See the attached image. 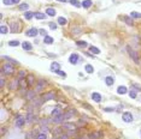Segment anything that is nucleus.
Wrapping results in <instances>:
<instances>
[{"label": "nucleus", "mask_w": 141, "mask_h": 139, "mask_svg": "<svg viewBox=\"0 0 141 139\" xmlns=\"http://www.w3.org/2000/svg\"><path fill=\"white\" fill-rule=\"evenodd\" d=\"M50 28H51V29H56L57 25L54 24V23H50Z\"/></svg>", "instance_id": "48"}, {"label": "nucleus", "mask_w": 141, "mask_h": 139, "mask_svg": "<svg viewBox=\"0 0 141 139\" xmlns=\"http://www.w3.org/2000/svg\"><path fill=\"white\" fill-rule=\"evenodd\" d=\"M92 99L95 101V102H100L101 101V95L98 94V92H93L92 94Z\"/></svg>", "instance_id": "16"}, {"label": "nucleus", "mask_w": 141, "mask_h": 139, "mask_svg": "<svg viewBox=\"0 0 141 139\" xmlns=\"http://www.w3.org/2000/svg\"><path fill=\"white\" fill-rule=\"evenodd\" d=\"M27 121H29V122L33 121V114L31 113H29L28 115H27Z\"/></svg>", "instance_id": "44"}, {"label": "nucleus", "mask_w": 141, "mask_h": 139, "mask_svg": "<svg viewBox=\"0 0 141 139\" xmlns=\"http://www.w3.org/2000/svg\"><path fill=\"white\" fill-rule=\"evenodd\" d=\"M34 96H35V92H34V91H29L28 94H27V98H28V99H33V98H35Z\"/></svg>", "instance_id": "37"}, {"label": "nucleus", "mask_w": 141, "mask_h": 139, "mask_svg": "<svg viewBox=\"0 0 141 139\" xmlns=\"http://www.w3.org/2000/svg\"><path fill=\"white\" fill-rule=\"evenodd\" d=\"M76 44L80 46V47H86V46H87V42L86 41H76Z\"/></svg>", "instance_id": "38"}, {"label": "nucleus", "mask_w": 141, "mask_h": 139, "mask_svg": "<svg viewBox=\"0 0 141 139\" xmlns=\"http://www.w3.org/2000/svg\"><path fill=\"white\" fill-rule=\"evenodd\" d=\"M101 136H103L101 132H92L88 137H89V139H100Z\"/></svg>", "instance_id": "10"}, {"label": "nucleus", "mask_w": 141, "mask_h": 139, "mask_svg": "<svg viewBox=\"0 0 141 139\" xmlns=\"http://www.w3.org/2000/svg\"><path fill=\"white\" fill-rule=\"evenodd\" d=\"M122 119H123L124 122H131V121H133V114L129 113V111H126V113H123Z\"/></svg>", "instance_id": "3"}, {"label": "nucleus", "mask_w": 141, "mask_h": 139, "mask_svg": "<svg viewBox=\"0 0 141 139\" xmlns=\"http://www.w3.org/2000/svg\"><path fill=\"white\" fill-rule=\"evenodd\" d=\"M78 59H80V56H78V54H76V53H74V54H71L69 56V61H70V64H72V65L78 64V61H80Z\"/></svg>", "instance_id": "4"}, {"label": "nucleus", "mask_w": 141, "mask_h": 139, "mask_svg": "<svg viewBox=\"0 0 141 139\" xmlns=\"http://www.w3.org/2000/svg\"><path fill=\"white\" fill-rule=\"evenodd\" d=\"M39 31H40V34H41V35H45V36H47V34H46V30H43V29H40Z\"/></svg>", "instance_id": "46"}, {"label": "nucleus", "mask_w": 141, "mask_h": 139, "mask_svg": "<svg viewBox=\"0 0 141 139\" xmlns=\"http://www.w3.org/2000/svg\"><path fill=\"white\" fill-rule=\"evenodd\" d=\"M113 82H115V79H113V78L111 77V76H107V77L105 78V83L107 84L109 86H110V85H112Z\"/></svg>", "instance_id": "19"}, {"label": "nucleus", "mask_w": 141, "mask_h": 139, "mask_svg": "<svg viewBox=\"0 0 141 139\" xmlns=\"http://www.w3.org/2000/svg\"><path fill=\"white\" fill-rule=\"evenodd\" d=\"M130 17L131 18H141V13H139V12H135V11H133L131 13H130Z\"/></svg>", "instance_id": "30"}, {"label": "nucleus", "mask_w": 141, "mask_h": 139, "mask_svg": "<svg viewBox=\"0 0 141 139\" xmlns=\"http://www.w3.org/2000/svg\"><path fill=\"white\" fill-rule=\"evenodd\" d=\"M57 73H58V74H60V76H63V77H65V76H66V74H65V73H64L63 71H60V70H59V71H58Z\"/></svg>", "instance_id": "47"}, {"label": "nucleus", "mask_w": 141, "mask_h": 139, "mask_svg": "<svg viewBox=\"0 0 141 139\" xmlns=\"http://www.w3.org/2000/svg\"><path fill=\"white\" fill-rule=\"evenodd\" d=\"M36 139H47V137H46L45 133H41V134H39V136L36 137Z\"/></svg>", "instance_id": "42"}, {"label": "nucleus", "mask_w": 141, "mask_h": 139, "mask_svg": "<svg viewBox=\"0 0 141 139\" xmlns=\"http://www.w3.org/2000/svg\"><path fill=\"white\" fill-rule=\"evenodd\" d=\"M59 113H60V110H59V108H56V109H54V110L52 111V115H58V114H59Z\"/></svg>", "instance_id": "45"}, {"label": "nucleus", "mask_w": 141, "mask_h": 139, "mask_svg": "<svg viewBox=\"0 0 141 139\" xmlns=\"http://www.w3.org/2000/svg\"><path fill=\"white\" fill-rule=\"evenodd\" d=\"M46 12H47V14H48V16H51V17L56 16V10H54V9H52V7H47Z\"/></svg>", "instance_id": "21"}, {"label": "nucleus", "mask_w": 141, "mask_h": 139, "mask_svg": "<svg viewBox=\"0 0 141 139\" xmlns=\"http://www.w3.org/2000/svg\"><path fill=\"white\" fill-rule=\"evenodd\" d=\"M70 4L72 5V6H75V7H80V6H82V5L80 4L78 0H70Z\"/></svg>", "instance_id": "28"}, {"label": "nucleus", "mask_w": 141, "mask_h": 139, "mask_svg": "<svg viewBox=\"0 0 141 139\" xmlns=\"http://www.w3.org/2000/svg\"><path fill=\"white\" fill-rule=\"evenodd\" d=\"M59 139H69V133L66 132V133H63L60 137H58Z\"/></svg>", "instance_id": "40"}, {"label": "nucleus", "mask_w": 141, "mask_h": 139, "mask_svg": "<svg viewBox=\"0 0 141 139\" xmlns=\"http://www.w3.org/2000/svg\"><path fill=\"white\" fill-rule=\"evenodd\" d=\"M9 46H11V47H17V46H19V41H16V40L10 41L9 42Z\"/></svg>", "instance_id": "34"}, {"label": "nucleus", "mask_w": 141, "mask_h": 139, "mask_svg": "<svg viewBox=\"0 0 141 139\" xmlns=\"http://www.w3.org/2000/svg\"><path fill=\"white\" fill-rule=\"evenodd\" d=\"M18 83H19V85H21L23 89L28 88V82H27V78H26V79H24V78H18Z\"/></svg>", "instance_id": "12"}, {"label": "nucleus", "mask_w": 141, "mask_h": 139, "mask_svg": "<svg viewBox=\"0 0 141 139\" xmlns=\"http://www.w3.org/2000/svg\"><path fill=\"white\" fill-rule=\"evenodd\" d=\"M129 96L131 98H135L136 97V91H134V89H133L131 91H129Z\"/></svg>", "instance_id": "39"}, {"label": "nucleus", "mask_w": 141, "mask_h": 139, "mask_svg": "<svg viewBox=\"0 0 141 139\" xmlns=\"http://www.w3.org/2000/svg\"><path fill=\"white\" fill-rule=\"evenodd\" d=\"M122 19L127 23L128 25H133L134 23H133V20H131V17H127V16H124V17H122Z\"/></svg>", "instance_id": "20"}, {"label": "nucleus", "mask_w": 141, "mask_h": 139, "mask_svg": "<svg viewBox=\"0 0 141 139\" xmlns=\"http://www.w3.org/2000/svg\"><path fill=\"white\" fill-rule=\"evenodd\" d=\"M85 70L87 73H93V71H94V67L92 66V65H86L85 66Z\"/></svg>", "instance_id": "27"}, {"label": "nucleus", "mask_w": 141, "mask_h": 139, "mask_svg": "<svg viewBox=\"0 0 141 139\" xmlns=\"http://www.w3.org/2000/svg\"><path fill=\"white\" fill-rule=\"evenodd\" d=\"M57 1H59V2H66L68 0H57Z\"/></svg>", "instance_id": "54"}, {"label": "nucleus", "mask_w": 141, "mask_h": 139, "mask_svg": "<svg viewBox=\"0 0 141 139\" xmlns=\"http://www.w3.org/2000/svg\"><path fill=\"white\" fill-rule=\"evenodd\" d=\"M18 29H19V23L18 22H12V24H11V31L12 32H18Z\"/></svg>", "instance_id": "14"}, {"label": "nucleus", "mask_w": 141, "mask_h": 139, "mask_svg": "<svg viewBox=\"0 0 141 139\" xmlns=\"http://www.w3.org/2000/svg\"><path fill=\"white\" fill-rule=\"evenodd\" d=\"M127 92H128V89L126 86H122V85H121V86L117 88V94H119V95H126Z\"/></svg>", "instance_id": "9"}, {"label": "nucleus", "mask_w": 141, "mask_h": 139, "mask_svg": "<svg viewBox=\"0 0 141 139\" xmlns=\"http://www.w3.org/2000/svg\"><path fill=\"white\" fill-rule=\"evenodd\" d=\"M46 85V82H43V80H40L39 82V85H38V88H36V91H41L43 89V86Z\"/></svg>", "instance_id": "24"}, {"label": "nucleus", "mask_w": 141, "mask_h": 139, "mask_svg": "<svg viewBox=\"0 0 141 139\" xmlns=\"http://www.w3.org/2000/svg\"><path fill=\"white\" fill-rule=\"evenodd\" d=\"M34 14H35V13H33V12H28V11H27V12L24 13V17H26L27 19H31V18L34 17Z\"/></svg>", "instance_id": "35"}, {"label": "nucleus", "mask_w": 141, "mask_h": 139, "mask_svg": "<svg viewBox=\"0 0 141 139\" xmlns=\"http://www.w3.org/2000/svg\"><path fill=\"white\" fill-rule=\"evenodd\" d=\"M5 5H12L13 4V0H2Z\"/></svg>", "instance_id": "43"}, {"label": "nucleus", "mask_w": 141, "mask_h": 139, "mask_svg": "<svg viewBox=\"0 0 141 139\" xmlns=\"http://www.w3.org/2000/svg\"><path fill=\"white\" fill-rule=\"evenodd\" d=\"M2 86H4V78L0 79V88H2Z\"/></svg>", "instance_id": "51"}, {"label": "nucleus", "mask_w": 141, "mask_h": 139, "mask_svg": "<svg viewBox=\"0 0 141 139\" xmlns=\"http://www.w3.org/2000/svg\"><path fill=\"white\" fill-rule=\"evenodd\" d=\"M28 4H22V5H19V6H18V9H19V10H21V11H26V10H27V11H28Z\"/></svg>", "instance_id": "33"}, {"label": "nucleus", "mask_w": 141, "mask_h": 139, "mask_svg": "<svg viewBox=\"0 0 141 139\" xmlns=\"http://www.w3.org/2000/svg\"><path fill=\"white\" fill-rule=\"evenodd\" d=\"M127 50H128V53H129V55H130V58L138 64V62H139V55H138V53H136L131 47H127Z\"/></svg>", "instance_id": "2"}, {"label": "nucleus", "mask_w": 141, "mask_h": 139, "mask_svg": "<svg viewBox=\"0 0 141 139\" xmlns=\"http://www.w3.org/2000/svg\"><path fill=\"white\" fill-rule=\"evenodd\" d=\"M34 17H35L36 19H45V17H46V16H45L43 13H40V12H36V13L34 14Z\"/></svg>", "instance_id": "29"}, {"label": "nucleus", "mask_w": 141, "mask_h": 139, "mask_svg": "<svg viewBox=\"0 0 141 139\" xmlns=\"http://www.w3.org/2000/svg\"><path fill=\"white\" fill-rule=\"evenodd\" d=\"M59 69H60V65H59L58 62L54 61V62H52V64H51V71H52V72H58Z\"/></svg>", "instance_id": "13"}, {"label": "nucleus", "mask_w": 141, "mask_h": 139, "mask_svg": "<svg viewBox=\"0 0 141 139\" xmlns=\"http://www.w3.org/2000/svg\"><path fill=\"white\" fill-rule=\"evenodd\" d=\"M78 139H89V137H86V136H82V137H80Z\"/></svg>", "instance_id": "53"}, {"label": "nucleus", "mask_w": 141, "mask_h": 139, "mask_svg": "<svg viewBox=\"0 0 141 139\" xmlns=\"http://www.w3.org/2000/svg\"><path fill=\"white\" fill-rule=\"evenodd\" d=\"M104 110H105V111H113L115 109H112V108H110V107H109V108H104Z\"/></svg>", "instance_id": "49"}, {"label": "nucleus", "mask_w": 141, "mask_h": 139, "mask_svg": "<svg viewBox=\"0 0 141 139\" xmlns=\"http://www.w3.org/2000/svg\"><path fill=\"white\" fill-rule=\"evenodd\" d=\"M81 5H82V7H85V9H89V7L93 5V2H92V0H83V1L81 2Z\"/></svg>", "instance_id": "15"}, {"label": "nucleus", "mask_w": 141, "mask_h": 139, "mask_svg": "<svg viewBox=\"0 0 141 139\" xmlns=\"http://www.w3.org/2000/svg\"><path fill=\"white\" fill-rule=\"evenodd\" d=\"M64 120H65V115H64V114H58L56 118H53L52 121H53L54 124H60V122L64 121Z\"/></svg>", "instance_id": "6"}, {"label": "nucleus", "mask_w": 141, "mask_h": 139, "mask_svg": "<svg viewBox=\"0 0 141 139\" xmlns=\"http://www.w3.org/2000/svg\"><path fill=\"white\" fill-rule=\"evenodd\" d=\"M72 31H74V34H78V32H80V29H74Z\"/></svg>", "instance_id": "52"}, {"label": "nucleus", "mask_w": 141, "mask_h": 139, "mask_svg": "<svg viewBox=\"0 0 141 139\" xmlns=\"http://www.w3.org/2000/svg\"><path fill=\"white\" fill-rule=\"evenodd\" d=\"M1 73H2V74H6V76L12 74V73H13V67H12V65H10V64L4 65L2 69H1Z\"/></svg>", "instance_id": "1"}, {"label": "nucleus", "mask_w": 141, "mask_h": 139, "mask_svg": "<svg viewBox=\"0 0 141 139\" xmlns=\"http://www.w3.org/2000/svg\"><path fill=\"white\" fill-rule=\"evenodd\" d=\"M2 59L7 60V62H11V64H13V65H18V61H14L12 58H9V56H2Z\"/></svg>", "instance_id": "25"}, {"label": "nucleus", "mask_w": 141, "mask_h": 139, "mask_svg": "<svg viewBox=\"0 0 141 139\" xmlns=\"http://www.w3.org/2000/svg\"><path fill=\"white\" fill-rule=\"evenodd\" d=\"M74 114H75V110H70V111H68V113H65V114H64V115H65V120L70 119Z\"/></svg>", "instance_id": "31"}, {"label": "nucleus", "mask_w": 141, "mask_h": 139, "mask_svg": "<svg viewBox=\"0 0 141 139\" xmlns=\"http://www.w3.org/2000/svg\"><path fill=\"white\" fill-rule=\"evenodd\" d=\"M41 133H45V134L48 133V127H47V126H42V127H41Z\"/></svg>", "instance_id": "41"}, {"label": "nucleus", "mask_w": 141, "mask_h": 139, "mask_svg": "<svg viewBox=\"0 0 141 139\" xmlns=\"http://www.w3.org/2000/svg\"><path fill=\"white\" fill-rule=\"evenodd\" d=\"M39 32H40V31H39L38 29L31 28V29H29V30H27V31H26V35H27V36H29V37H34V36H36Z\"/></svg>", "instance_id": "5"}, {"label": "nucleus", "mask_w": 141, "mask_h": 139, "mask_svg": "<svg viewBox=\"0 0 141 139\" xmlns=\"http://www.w3.org/2000/svg\"><path fill=\"white\" fill-rule=\"evenodd\" d=\"M22 47H23V49L24 50H31V44L29 43V42H23V44H22Z\"/></svg>", "instance_id": "22"}, {"label": "nucleus", "mask_w": 141, "mask_h": 139, "mask_svg": "<svg viewBox=\"0 0 141 139\" xmlns=\"http://www.w3.org/2000/svg\"><path fill=\"white\" fill-rule=\"evenodd\" d=\"M54 139H57V138H54ZM58 139H59V138H58Z\"/></svg>", "instance_id": "56"}, {"label": "nucleus", "mask_w": 141, "mask_h": 139, "mask_svg": "<svg viewBox=\"0 0 141 139\" xmlns=\"http://www.w3.org/2000/svg\"><path fill=\"white\" fill-rule=\"evenodd\" d=\"M24 119L22 118V116H18L17 119H16V126L17 127H23V125H24Z\"/></svg>", "instance_id": "11"}, {"label": "nucleus", "mask_w": 141, "mask_h": 139, "mask_svg": "<svg viewBox=\"0 0 141 139\" xmlns=\"http://www.w3.org/2000/svg\"><path fill=\"white\" fill-rule=\"evenodd\" d=\"M43 42H45L46 44H52V43H53V39H52L51 36H45Z\"/></svg>", "instance_id": "23"}, {"label": "nucleus", "mask_w": 141, "mask_h": 139, "mask_svg": "<svg viewBox=\"0 0 141 139\" xmlns=\"http://www.w3.org/2000/svg\"><path fill=\"white\" fill-rule=\"evenodd\" d=\"M42 101H48V99H53V98H56V94L54 92H47V94H45L42 95Z\"/></svg>", "instance_id": "7"}, {"label": "nucleus", "mask_w": 141, "mask_h": 139, "mask_svg": "<svg viewBox=\"0 0 141 139\" xmlns=\"http://www.w3.org/2000/svg\"><path fill=\"white\" fill-rule=\"evenodd\" d=\"M0 31H1V34H6V32L9 31V28H7L6 25H1V27H0Z\"/></svg>", "instance_id": "36"}, {"label": "nucleus", "mask_w": 141, "mask_h": 139, "mask_svg": "<svg viewBox=\"0 0 141 139\" xmlns=\"http://www.w3.org/2000/svg\"><path fill=\"white\" fill-rule=\"evenodd\" d=\"M19 1H21V0H13V4H18Z\"/></svg>", "instance_id": "55"}, {"label": "nucleus", "mask_w": 141, "mask_h": 139, "mask_svg": "<svg viewBox=\"0 0 141 139\" xmlns=\"http://www.w3.org/2000/svg\"><path fill=\"white\" fill-rule=\"evenodd\" d=\"M62 128L66 129V131H75L76 129V125H74V124H64Z\"/></svg>", "instance_id": "8"}, {"label": "nucleus", "mask_w": 141, "mask_h": 139, "mask_svg": "<svg viewBox=\"0 0 141 139\" xmlns=\"http://www.w3.org/2000/svg\"><path fill=\"white\" fill-rule=\"evenodd\" d=\"M53 134H54L56 137H60V136L63 134V128H62V127H59V128H56V129L53 131Z\"/></svg>", "instance_id": "17"}, {"label": "nucleus", "mask_w": 141, "mask_h": 139, "mask_svg": "<svg viewBox=\"0 0 141 139\" xmlns=\"http://www.w3.org/2000/svg\"><path fill=\"white\" fill-rule=\"evenodd\" d=\"M89 50L93 53V54H99L100 53V50H99V48H97V47H94V46H90L89 47Z\"/></svg>", "instance_id": "26"}, {"label": "nucleus", "mask_w": 141, "mask_h": 139, "mask_svg": "<svg viewBox=\"0 0 141 139\" xmlns=\"http://www.w3.org/2000/svg\"><path fill=\"white\" fill-rule=\"evenodd\" d=\"M58 23H59L60 25H65V24H66V19H65L64 17H59V18H58Z\"/></svg>", "instance_id": "32"}, {"label": "nucleus", "mask_w": 141, "mask_h": 139, "mask_svg": "<svg viewBox=\"0 0 141 139\" xmlns=\"http://www.w3.org/2000/svg\"><path fill=\"white\" fill-rule=\"evenodd\" d=\"M27 82H28V85H33V84L35 83V78H34L33 74H29L28 77H27Z\"/></svg>", "instance_id": "18"}, {"label": "nucleus", "mask_w": 141, "mask_h": 139, "mask_svg": "<svg viewBox=\"0 0 141 139\" xmlns=\"http://www.w3.org/2000/svg\"><path fill=\"white\" fill-rule=\"evenodd\" d=\"M23 76H26V72H24V71H21V72H19V77H23ZM19 77H18V78H19Z\"/></svg>", "instance_id": "50"}]
</instances>
